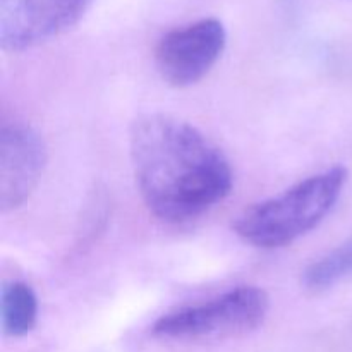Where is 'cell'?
<instances>
[{
	"mask_svg": "<svg viewBox=\"0 0 352 352\" xmlns=\"http://www.w3.org/2000/svg\"><path fill=\"white\" fill-rule=\"evenodd\" d=\"M131 162L144 205L162 222L198 219L232 189V168L222 150L195 126L164 113L133 124Z\"/></svg>",
	"mask_w": 352,
	"mask_h": 352,
	"instance_id": "6da1fadb",
	"label": "cell"
},
{
	"mask_svg": "<svg viewBox=\"0 0 352 352\" xmlns=\"http://www.w3.org/2000/svg\"><path fill=\"white\" fill-rule=\"evenodd\" d=\"M91 0H0V45L23 52L74 26Z\"/></svg>",
	"mask_w": 352,
	"mask_h": 352,
	"instance_id": "5b68a950",
	"label": "cell"
},
{
	"mask_svg": "<svg viewBox=\"0 0 352 352\" xmlns=\"http://www.w3.org/2000/svg\"><path fill=\"white\" fill-rule=\"evenodd\" d=\"M47 164L43 140L26 124L2 127L0 136V205L3 212L19 208L36 189Z\"/></svg>",
	"mask_w": 352,
	"mask_h": 352,
	"instance_id": "8992f818",
	"label": "cell"
},
{
	"mask_svg": "<svg viewBox=\"0 0 352 352\" xmlns=\"http://www.w3.org/2000/svg\"><path fill=\"white\" fill-rule=\"evenodd\" d=\"M349 275H352V237L313 261L302 274V284L308 291L320 292L339 284Z\"/></svg>",
	"mask_w": 352,
	"mask_h": 352,
	"instance_id": "ba28073f",
	"label": "cell"
},
{
	"mask_svg": "<svg viewBox=\"0 0 352 352\" xmlns=\"http://www.w3.org/2000/svg\"><path fill=\"white\" fill-rule=\"evenodd\" d=\"M347 182L340 165L311 175L275 198L256 203L234 223L246 244L277 250L298 241L315 229L336 206Z\"/></svg>",
	"mask_w": 352,
	"mask_h": 352,
	"instance_id": "7a4b0ae2",
	"label": "cell"
},
{
	"mask_svg": "<svg viewBox=\"0 0 352 352\" xmlns=\"http://www.w3.org/2000/svg\"><path fill=\"white\" fill-rule=\"evenodd\" d=\"M38 322V298L26 282L12 280L2 289V330L7 337H24Z\"/></svg>",
	"mask_w": 352,
	"mask_h": 352,
	"instance_id": "52a82bcc",
	"label": "cell"
},
{
	"mask_svg": "<svg viewBox=\"0 0 352 352\" xmlns=\"http://www.w3.org/2000/svg\"><path fill=\"white\" fill-rule=\"evenodd\" d=\"M227 31L217 17L170 30L155 48V64L162 79L174 88H188L201 81L222 57Z\"/></svg>",
	"mask_w": 352,
	"mask_h": 352,
	"instance_id": "277c9868",
	"label": "cell"
},
{
	"mask_svg": "<svg viewBox=\"0 0 352 352\" xmlns=\"http://www.w3.org/2000/svg\"><path fill=\"white\" fill-rule=\"evenodd\" d=\"M268 309L270 299L263 289L243 285L160 316L151 333L157 339L184 344L236 339L263 325Z\"/></svg>",
	"mask_w": 352,
	"mask_h": 352,
	"instance_id": "3957f363",
	"label": "cell"
}]
</instances>
